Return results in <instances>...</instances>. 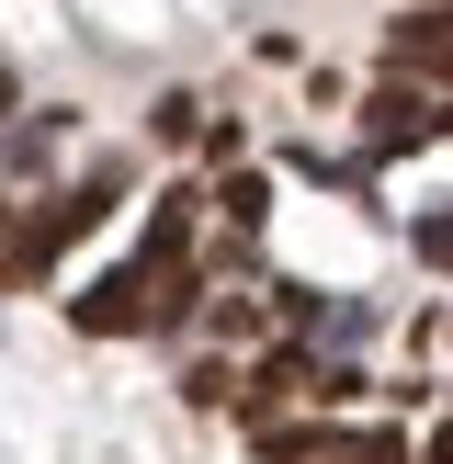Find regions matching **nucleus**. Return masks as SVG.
<instances>
[{
    "label": "nucleus",
    "instance_id": "nucleus-2",
    "mask_svg": "<svg viewBox=\"0 0 453 464\" xmlns=\"http://www.w3.org/2000/svg\"><path fill=\"white\" fill-rule=\"evenodd\" d=\"M284 397H317V362H306V352H272L261 374L238 385V408H249V420H272V408H284Z\"/></svg>",
    "mask_w": 453,
    "mask_h": 464
},
{
    "label": "nucleus",
    "instance_id": "nucleus-1",
    "mask_svg": "<svg viewBox=\"0 0 453 464\" xmlns=\"http://www.w3.org/2000/svg\"><path fill=\"white\" fill-rule=\"evenodd\" d=\"M102 204H113V170L80 181V193H57V204H34V216L0 238V284H45V261H57L68 238H91V227H102Z\"/></svg>",
    "mask_w": 453,
    "mask_h": 464
},
{
    "label": "nucleus",
    "instance_id": "nucleus-7",
    "mask_svg": "<svg viewBox=\"0 0 453 464\" xmlns=\"http://www.w3.org/2000/svg\"><path fill=\"white\" fill-rule=\"evenodd\" d=\"M340 464H408V453H397V442H385V430H362V442H352V453H340Z\"/></svg>",
    "mask_w": 453,
    "mask_h": 464
},
{
    "label": "nucleus",
    "instance_id": "nucleus-6",
    "mask_svg": "<svg viewBox=\"0 0 453 464\" xmlns=\"http://www.w3.org/2000/svg\"><path fill=\"white\" fill-rule=\"evenodd\" d=\"M261 204H272V193H261V181H249V170L226 181V227H238V238H249V227H261Z\"/></svg>",
    "mask_w": 453,
    "mask_h": 464
},
{
    "label": "nucleus",
    "instance_id": "nucleus-4",
    "mask_svg": "<svg viewBox=\"0 0 453 464\" xmlns=\"http://www.w3.org/2000/svg\"><path fill=\"white\" fill-rule=\"evenodd\" d=\"M362 329H374V306H362V295H317V306H306V340H329V352H352Z\"/></svg>",
    "mask_w": 453,
    "mask_h": 464
},
{
    "label": "nucleus",
    "instance_id": "nucleus-9",
    "mask_svg": "<svg viewBox=\"0 0 453 464\" xmlns=\"http://www.w3.org/2000/svg\"><path fill=\"white\" fill-rule=\"evenodd\" d=\"M0 238H12V204H0Z\"/></svg>",
    "mask_w": 453,
    "mask_h": 464
},
{
    "label": "nucleus",
    "instance_id": "nucleus-3",
    "mask_svg": "<svg viewBox=\"0 0 453 464\" xmlns=\"http://www.w3.org/2000/svg\"><path fill=\"white\" fill-rule=\"evenodd\" d=\"M430 136H442V102H408V91L374 102V148H430Z\"/></svg>",
    "mask_w": 453,
    "mask_h": 464
},
{
    "label": "nucleus",
    "instance_id": "nucleus-5",
    "mask_svg": "<svg viewBox=\"0 0 453 464\" xmlns=\"http://www.w3.org/2000/svg\"><path fill=\"white\" fill-rule=\"evenodd\" d=\"M181 227H193V193H159V216H148V261H181Z\"/></svg>",
    "mask_w": 453,
    "mask_h": 464
},
{
    "label": "nucleus",
    "instance_id": "nucleus-8",
    "mask_svg": "<svg viewBox=\"0 0 453 464\" xmlns=\"http://www.w3.org/2000/svg\"><path fill=\"white\" fill-rule=\"evenodd\" d=\"M419 249H430V261H453V216H430V227H419Z\"/></svg>",
    "mask_w": 453,
    "mask_h": 464
},
{
    "label": "nucleus",
    "instance_id": "nucleus-10",
    "mask_svg": "<svg viewBox=\"0 0 453 464\" xmlns=\"http://www.w3.org/2000/svg\"><path fill=\"white\" fill-rule=\"evenodd\" d=\"M0 113H12V80H0Z\"/></svg>",
    "mask_w": 453,
    "mask_h": 464
}]
</instances>
